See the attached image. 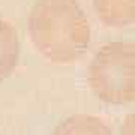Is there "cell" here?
<instances>
[{
  "instance_id": "cell-1",
  "label": "cell",
  "mask_w": 135,
  "mask_h": 135,
  "mask_svg": "<svg viewBox=\"0 0 135 135\" xmlns=\"http://www.w3.org/2000/svg\"><path fill=\"white\" fill-rule=\"evenodd\" d=\"M35 48L53 63H71L90 44V23L75 0H38L29 14Z\"/></svg>"
},
{
  "instance_id": "cell-2",
  "label": "cell",
  "mask_w": 135,
  "mask_h": 135,
  "mask_svg": "<svg viewBox=\"0 0 135 135\" xmlns=\"http://www.w3.org/2000/svg\"><path fill=\"white\" fill-rule=\"evenodd\" d=\"M87 81L102 102H135V44L116 41L101 47L89 65Z\"/></svg>"
},
{
  "instance_id": "cell-3",
  "label": "cell",
  "mask_w": 135,
  "mask_h": 135,
  "mask_svg": "<svg viewBox=\"0 0 135 135\" xmlns=\"http://www.w3.org/2000/svg\"><path fill=\"white\" fill-rule=\"evenodd\" d=\"M95 12L110 27L135 24V0H93Z\"/></svg>"
},
{
  "instance_id": "cell-4",
  "label": "cell",
  "mask_w": 135,
  "mask_h": 135,
  "mask_svg": "<svg viewBox=\"0 0 135 135\" xmlns=\"http://www.w3.org/2000/svg\"><path fill=\"white\" fill-rule=\"evenodd\" d=\"M20 60V39L15 27L0 18V81L9 78Z\"/></svg>"
},
{
  "instance_id": "cell-5",
  "label": "cell",
  "mask_w": 135,
  "mask_h": 135,
  "mask_svg": "<svg viewBox=\"0 0 135 135\" xmlns=\"http://www.w3.org/2000/svg\"><path fill=\"white\" fill-rule=\"evenodd\" d=\"M53 135H113L111 129L99 117L75 114L65 119L54 129Z\"/></svg>"
},
{
  "instance_id": "cell-6",
  "label": "cell",
  "mask_w": 135,
  "mask_h": 135,
  "mask_svg": "<svg viewBox=\"0 0 135 135\" xmlns=\"http://www.w3.org/2000/svg\"><path fill=\"white\" fill-rule=\"evenodd\" d=\"M120 135H135V113H131L125 117L120 128Z\"/></svg>"
}]
</instances>
